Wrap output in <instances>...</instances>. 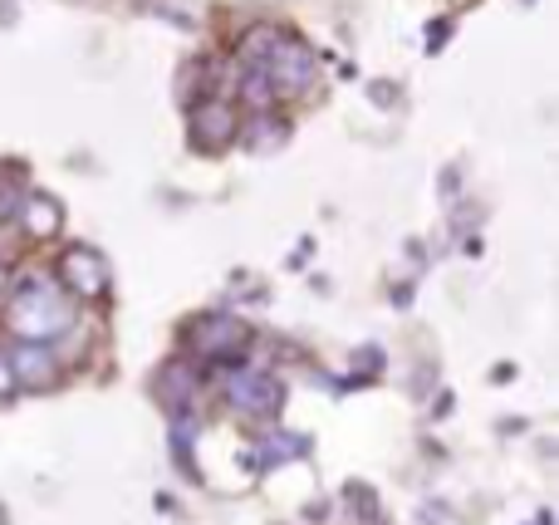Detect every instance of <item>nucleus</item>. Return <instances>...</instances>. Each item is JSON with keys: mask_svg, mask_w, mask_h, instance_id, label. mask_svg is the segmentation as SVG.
<instances>
[{"mask_svg": "<svg viewBox=\"0 0 559 525\" xmlns=\"http://www.w3.org/2000/svg\"><path fill=\"white\" fill-rule=\"evenodd\" d=\"M20 222H25V231L35 236V241H49V236L59 231V222H64V212H59L55 196H25V202H20Z\"/></svg>", "mask_w": 559, "mask_h": 525, "instance_id": "1a4fd4ad", "label": "nucleus"}, {"mask_svg": "<svg viewBox=\"0 0 559 525\" xmlns=\"http://www.w3.org/2000/svg\"><path fill=\"white\" fill-rule=\"evenodd\" d=\"M55 349L49 344H25L20 339V349L10 354V373H15V383H25V389H49L55 383Z\"/></svg>", "mask_w": 559, "mask_h": 525, "instance_id": "0eeeda50", "label": "nucleus"}, {"mask_svg": "<svg viewBox=\"0 0 559 525\" xmlns=\"http://www.w3.org/2000/svg\"><path fill=\"white\" fill-rule=\"evenodd\" d=\"M275 39H280V29H275V25H255L251 35H246V49H241V55L251 59V64H265V55L275 49Z\"/></svg>", "mask_w": 559, "mask_h": 525, "instance_id": "f8f14e48", "label": "nucleus"}, {"mask_svg": "<svg viewBox=\"0 0 559 525\" xmlns=\"http://www.w3.org/2000/svg\"><path fill=\"white\" fill-rule=\"evenodd\" d=\"M59 285H64L69 295L98 300V295L108 290V265H104V255H98L94 246H69V251L59 255Z\"/></svg>", "mask_w": 559, "mask_h": 525, "instance_id": "39448f33", "label": "nucleus"}, {"mask_svg": "<svg viewBox=\"0 0 559 525\" xmlns=\"http://www.w3.org/2000/svg\"><path fill=\"white\" fill-rule=\"evenodd\" d=\"M20 202H25V177H20V167H0V222L5 216H20Z\"/></svg>", "mask_w": 559, "mask_h": 525, "instance_id": "9b49d317", "label": "nucleus"}, {"mask_svg": "<svg viewBox=\"0 0 559 525\" xmlns=\"http://www.w3.org/2000/svg\"><path fill=\"white\" fill-rule=\"evenodd\" d=\"M226 403H231L241 418H275L280 403H285V389H280V379L265 369H236L231 379H226Z\"/></svg>", "mask_w": 559, "mask_h": 525, "instance_id": "7ed1b4c3", "label": "nucleus"}, {"mask_svg": "<svg viewBox=\"0 0 559 525\" xmlns=\"http://www.w3.org/2000/svg\"><path fill=\"white\" fill-rule=\"evenodd\" d=\"M285 138H289L285 118H275L271 108H261V114H255V123L246 128V153H275V147H285Z\"/></svg>", "mask_w": 559, "mask_h": 525, "instance_id": "9d476101", "label": "nucleus"}, {"mask_svg": "<svg viewBox=\"0 0 559 525\" xmlns=\"http://www.w3.org/2000/svg\"><path fill=\"white\" fill-rule=\"evenodd\" d=\"M15 393V373H10V354H0V403Z\"/></svg>", "mask_w": 559, "mask_h": 525, "instance_id": "ddd939ff", "label": "nucleus"}, {"mask_svg": "<svg viewBox=\"0 0 559 525\" xmlns=\"http://www.w3.org/2000/svg\"><path fill=\"white\" fill-rule=\"evenodd\" d=\"M261 69H265V79H271L275 94H309V84H314V74H319V59H314L309 45L280 35Z\"/></svg>", "mask_w": 559, "mask_h": 525, "instance_id": "f03ea898", "label": "nucleus"}, {"mask_svg": "<svg viewBox=\"0 0 559 525\" xmlns=\"http://www.w3.org/2000/svg\"><path fill=\"white\" fill-rule=\"evenodd\" d=\"M251 344V324L231 320V314H216V320H197L192 324V349L212 363H231L241 359V349Z\"/></svg>", "mask_w": 559, "mask_h": 525, "instance_id": "20e7f679", "label": "nucleus"}, {"mask_svg": "<svg viewBox=\"0 0 559 525\" xmlns=\"http://www.w3.org/2000/svg\"><path fill=\"white\" fill-rule=\"evenodd\" d=\"M5 324L25 344H55L74 330V300L49 275H25L5 300Z\"/></svg>", "mask_w": 559, "mask_h": 525, "instance_id": "f257e3e1", "label": "nucleus"}, {"mask_svg": "<svg viewBox=\"0 0 559 525\" xmlns=\"http://www.w3.org/2000/svg\"><path fill=\"white\" fill-rule=\"evenodd\" d=\"M0 295H10V271L0 265Z\"/></svg>", "mask_w": 559, "mask_h": 525, "instance_id": "2eb2a0df", "label": "nucleus"}, {"mask_svg": "<svg viewBox=\"0 0 559 525\" xmlns=\"http://www.w3.org/2000/svg\"><path fill=\"white\" fill-rule=\"evenodd\" d=\"M236 108L226 98H206L202 108L192 114V143L197 153H222L226 143H236Z\"/></svg>", "mask_w": 559, "mask_h": 525, "instance_id": "423d86ee", "label": "nucleus"}, {"mask_svg": "<svg viewBox=\"0 0 559 525\" xmlns=\"http://www.w3.org/2000/svg\"><path fill=\"white\" fill-rule=\"evenodd\" d=\"M373 104H393V84H373Z\"/></svg>", "mask_w": 559, "mask_h": 525, "instance_id": "4468645a", "label": "nucleus"}, {"mask_svg": "<svg viewBox=\"0 0 559 525\" xmlns=\"http://www.w3.org/2000/svg\"><path fill=\"white\" fill-rule=\"evenodd\" d=\"M157 389H163V398H167V408L173 413H187L197 403V393H202V379H197V369L192 363H167V373L157 379Z\"/></svg>", "mask_w": 559, "mask_h": 525, "instance_id": "6e6552de", "label": "nucleus"}]
</instances>
